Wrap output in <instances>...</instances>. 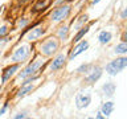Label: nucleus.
<instances>
[{
  "instance_id": "obj_1",
  "label": "nucleus",
  "mask_w": 127,
  "mask_h": 119,
  "mask_svg": "<svg viewBox=\"0 0 127 119\" xmlns=\"http://www.w3.org/2000/svg\"><path fill=\"white\" fill-rule=\"evenodd\" d=\"M127 66V57L123 56V57H118L110 61L109 63L106 65V73L109 75H117L119 74L121 71H123Z\"/></svg>"
},
{
  "instance_id": "obj_2",
  "label": "nucleus",
  "mask_w": 127,
  "mask_h": 119,
  "mask_svg": "<svg viewBox=\"0 0 127 119\" xmlns=\"http://www.w3.org/2000/svg\"><path fill=\"white\" fill-rule=\"evenodd\" d=\"M31 46L28 44H21L20 46H17L13 52V54L11 56V62L13 63H20V62H24L29 58L31 56Z\"/></svg>"
},
{
  "instance_id": "obj_3",
  "label": "nucleus",
  "mask_w": 127,
  "mask_h": 119,
  "mask_svg": "<svg viewBox=\"0 0 127 119\" xmlns=\"http://www.w3.org/2000/svg\"><path fill=\"white\" fill-rule=\"evenodd\" d=\"M58 46H60V44L57 40L54 37H49L45 41L41 42V45H40V53L44 54L45 57H50V56H53L58 50Z\"/></svg>"
},
{
  "instance_id": "obj_4",
  "label": "nucleus",
  "mask_w": 127,
  "mask_h": 119,
  "mask_svg": "<svg viewBox=\"0 0 127 119\" xmlns=\"http://www.w3.org/2000/svg\"><path fill=\"white\" fill-rule=\"evenodd\" d=\"M70 12H71L70 5H67V4H61V5H58L57 8H54V9L50 12V20L53 23H61L69 16Z\"/></svg>"
},
{
  "instance_id": "obj_5",
  "label": "nucleus",
  "mask_w": 127,
  "mask_h": 119,
  "mask_svg": "<svg viewBox=\"0 0 127 119\" xmlns=\"http://www.w3.org/2000/svg\"><path fill=\"white\" fill-rule=\"evenodd\" d=\"M42 63H44L42 58H36L34 61H32L23 71H20V73H19V78L20 79H25L27 77H31V75L37 74L40 71V69H41Z\"/></svg>"
},
{
  "instance_id": "obj_6",
  "label": "nucleus",
  "mask_w": 127,
  "mask_h": 119,
  "mask_svg": "<svg viewBox=\"0 0 127 119\" xmlns=\"http://www.w3.org/2000/svg\"><path fill=\"white\" fill-rule=\"evenodd\" d=\"M101 77H102V67L93 65V67H91V69L86 73L85 82L89 83V85H93V83H95Z\"/></svg>"
},
{
  "instance_id": "obj_7",
  "label": "nucleus",
  "mask_w": 127,
  "mask_h": 119,
  "mask_svg": "<svg viewBox=\"0 0 127 119\" xmlns=\"http://www.w3.org/2000/svg\"><path fill=\"white\" fill-rule=\"evenodd\" d=\"M91 103V94L90 93H78L77 97H75V106L77 109L82 110L86 109Z\"/></svg>"
},
{
  "instance_id": "obj_8",
  "label": "nucleus",
  "mask_w": 127,
  "mask_h": 119,
  "mask_svg": "<svg viewBox=\"0 0 127 119\" xmlns=\"http://www.w3.org/2000/svg\"><path fill=\"white\" fill-rule=\"evenodd\" d=\"M87 48H89V42L86 41V40H82V41H78L77 45L73 48V50H71V53L69 56V60H74L75 57H78L79 54H82L85 50H87Z\"/></svg>"
},
{
  "instance_id": "obj_9",
  "label": "nucleus",
  "mask_w": 127,
  "mask_h": 119,
  "mask_svg": "<svg viewBox=\"0 0 127 119\" xmlns=\"http://www.w3.org/2000/svg\"><path fill=\"white\" fill-rule=\"evenodd\" d=\"M19 69H20V65H19V63H12V65L7 66L5 69L3 70V74H1V83H5L7 81H9V79L13 77V74H15Z\"/></svg>"
},
{
  "instance_id": "obj_10",
  "label": "nucleus",
  "mask_w": 127,
  "mask_h": 119,
  "mask_svg": "<svg viewBox=\"0 0 127 119\" xmlns=\"http://www.w3.org/2000/svg\"><path fill=\"white\" fill-rule=\"evenodd\" d=\"M65 62H66V56L65 54H58L53 61L50 63V70L52 71H58L60 69H62L65 66Z\"/></svg>"
},
{
  "instance_id": "obj_11",
  "label": "nucleus",
  "mask_w": 127,
  "mask_h": 119,
  "mask_svg": "<svg viewBox=\"0 0 127 119\" xmlns=\"http://www.w3.org/2000/svg\"><path fill=\"white\" fill-rule=\"evenodd\" d=\"M44 33H45V29H44L42 27H36V28H33V29L27 34V40H28V41H34V40L42 37Z\"/></svg>"
},
{
  "instance_id": "obj_12",
  "label": "nucleus",
  "mask_w": 127,
  "mask_h": 119,
  "mask_svg": "<svg viewBox=\"0 0 127 119\" xmlns=\"http://www.w3.org/2000/svg\"><path fill=\"white\" fill-rule=\"evenodd\" d=\"M111 38H113V33L109 30H102L101 33L98 34V41H99V44H102V45L109 44L111 41Z\"/></svg>"
},
{
  "instance_id": "obj_13",
  "label": "nucleus",
  "mask_w": 127,
  "mask_h": 119,
  "mask_svg": "<svg viewBox=\"0 0 127 119\" xmlns=\"http://www.w3.org/2000/svg\"><path fill=\"white\" fill-rule=\"evenodd\" d=\"M115 89H117V86H115L114 82H106L105 85L102 86V91L106 97H113L114 93H115Z\"/></svg>"
},
{
  "instance_id": "obj_14",
  "label": "nucleus",
  "mask_w": 127,
  "mask_h": 119,
  "mask_svg": "<svg viewBox=\"0 0 127 119\" xmlns=\"http://www.w3.org/2000/svg\"><path fill=\"white\" fill-rule=\"evenodd\" d=\"M34 89V86L32 85V83H27V85H21V87H20V90L17 91V94H16V97L17 98H23L25 97V95H28L31 93L32 90Z\"/></svg>"
},
{
  "instance_id": "obj_15",
  "label": "nucleus",
  "mask_w": 127,
  "mask_h": 119,
  "mask_svg": "<svg viewBox=\"0 0 127 119\" xmlns=\"http://www.w3.org/2000/svg\"><path fill=\"white\" fill-rule=\"evenodd\" d=\"M114 102H106V103H103L102 107H101V113L103 114V117H110L111 114H113V111H114Z\"/></svg>"
},
{
  "instance_id": "obj_16",
  "label": "nucleus",
  "mask_w": 127,
  "mask_h": 119,
  "mask_svg": "<svg viewBox=\"0 0 127 119\" xmlns=\"http://www.w3.org/2000/svg\"><path fill=\"white\" fill-rule=\"evenodd\" d=\"M89 30H90V27H89V25H86V27L83 25L82 28H79V29L77 30V33L74 34V38H73V41H74V42H78V41H81V40H82L83 37H85V34H86Z\"/></svg>"
},
{
  "instance_id": "obj_17",
  "label": "nucleus",
  "mask_w": 127,
  "mask_h": 119,
  "mask_svg": "<svg viewBox=\"0 0 127 119\" xmlns=\"http://www.w3.org/2000/svg\"><path fill=\"white\" fill-rule=\"evenodd\" d=\"M57 36L61 41H66L67 37H69V25H64L60 28L57 32Z\"/></svg>"
},
{
  "instance_id": "obj_18",
  "label": "nucleus",
  "mask_w": 127,
  "mask_h": 119,
  "mask_svg": "<svg viewBox=\"0 0 127 119\" xmlns=\"http://www.w3.org/2000/svg\"><path fill=\"white\" fill-rule=\"evenodd\" d=\"M46 8H48V3L42 1V0H38V1L33 5V8H32V12H33V13H38V12L45 11Z\"/></svg>"
},
{
  "instance_id": "obj_19",
  "label": "nucleus",
  "mask_w": 127,
  "mask_h": 119,
  "mask_svg": "<svg viewBox=\"0 0 127 119\" xmlns=\"http://www.w3.org/2000/svg\"><path fill=\"white\" fill-rule=\"evenodd\" d=\"M87 20H89V16H87V15H81L78 17V21L74 24V30H78L79 28H82L87 23Z\"/></svg>"
},
{
  "instance_id": "obj_20",
  "label": "nucleus",
  "mask_w": 127,
  "mask_h": 119,
  "mask_svg": "<svg viewBox=\"0 0 127 119\" xmlns=\"http://www.w3.org/2000/svg\"><path fill=\"white\" fill-rule=\"evenodd\" d=\"M114 52H115L117 54H122V56H125V54L127 53V44L122 41L121 44H118V45L114 48Z\"/></svg>"
},
{
  "instance_id": "obj_21",
  "label": "nucleus",
  "mask_w": 127,
  "mask_h": 119,
  "mask_svg": "<svg viewBox=\"0 0 127 119\" xmlns=\"http://www.w3.org/2000/svg\"><path fill=\"white\" fill-rule=\"evenodd\" d=\"M91 67H93V63H82V65L77 69V73H79V74H86L87 71L91 69Z\"/></svg>"
},
{
  "instance_id": "obj_22",
  "label": "nucleus",
  "mask_w": 127,
  "mask_h": 119,
  "mask_svg": "<svg viewBox=\"0 0 127 119\" xmlns=\"http://www.w3.org/2000/svg\"><path fill=\"white\" fill-rule=\"evenodd\" d=\"M28 24H29V20L27 17H21V19H19V21H17V28L19 29H24V28L28 27Z\"/></svg>"
},
{
  "instance_id": "obj_23",
  "label": "nucleus",
  "mask_w": 127,
  "mask_h": 119,
  "mask_svg": "<svg viewBox=\"0 0 127 119\" xmlns=\"http://www.w3.org/2000/svg\"><path fill=\"white\" fill-rule=\"evenodd\" d=\"M7 33H8V27L7 25H1V27H0V37L5 36Z\"/></svg>"
},
{
  "instance_id": "obj_24",
  "label": "nucleus",
  "mask_w": 127,
  "mask_h": 119,
  "mask_svg": "<svg viewBox=\"0 0 127 119\" xmlns=\"http://www.w3.org/2000/svg\"><path fill=\"white\" fill-rule=\"evenodd\" d=\"M9 37H8V36L5 34V36H3V37H0V46H1V45H4V44H7L8 41H9Z\"/></svg>"
},
{
  "instance_id": "obj_25",
  "label": "nucleus",
  "mask_w": 127,
  "mask_h": 119,
  "mask_svg": "<svg viewBox=\"0 0 127 119\" xmlns=\"http://www.w3.org/2000/svg\"><path fill=\"white\" fill-rule=\"evenodd\" d=\"M28 115H27V113H19V114H16L15 115V119H24V118H27Z\"/></svg>"
},
{
  "instance_id": "obj_26",
  "label": "nucleus",
  "mask_w": 127,
  "mask_h": 119,
  "mask_svg": "<svg viewBox=\"0 0 127 119\" xmlns=\"http://www.w3.org/2000/svg\"><path fill=\"white\" fill-rule=\"evenodd\" d=\"M7 109H8V103H4V105H3V107H1V109H0V115L5 114Z\"/></svg>"
},
{
  "instance_id": "obj_27",
  "label": "nucleus",
  "mask_w": 127,
  "mask_h": 119,
  "mask_svg": "<svg viewBox=\"0 0 127 119\" xmlns=\"http://www.w3.org/2000/svg\"><path fill=\"white\" fill-rule=\"evenodd\" d=\"M126 16H127V11H126V8H123V11H122V13H121V17L125 20V19H126Z\"/></svg>"
},
{
  "instance_id": "obj_28",
  "label": "nucleus",
  "mask_w": 127,
  "mask_h": 119,
  "mask_svg": "<svg viewBox=\"0 0 127 119\" xmlns=\"http://www.w3.org/2000/svg\"><path fill=\"white\" fill-rule=\"evenodd\" d=\"M65 1H67V0H56V4H57V5H61V4H64Z\"/></svg>"
},
{
  "instance_id": "obj_29",
  "label": "nucleus",
  "mask_w": 127,
  "mask_h": 119,
  "mask_svg": "<svg viewBox=\"0 0 127 119\" xmlns=\"http://www.w3.org/2000/svg\"><path fill=\"white\" fill-rule=\"evenodd\" d=\"M126 40H127V33L125 32V33L122 34V41H123V42H126Z\"/></svg>"
},
{
  "instance_id": "obj_30",
  "label": "nucleus",
  "mask_w": 127,
  "mask_h": 119,
  "mask_svg": "<svg viewBox=\"0 0 127 119\" xmlns=\"http://www.w3.org/2000/svg\"><path fill=\"white\" fill-rule=\"evenodd\" d=\"M103 118H105V117H103V114L101 113V111H99V113L97 114V119H103Z\"/></svg>"
},
{
  "instance_id": "obj_31",
  "label": "nucleus",
  "mask_w": 127,
  "mask_h": 119,
  "mask_svg": "<svg viewBox=\"0 0 127 119\" xmlns=\"http://www.w3.org/2000/svg\"><path fill=\"white\" fill-rule=\"evenodd\" d=\"M99 1H101V0H93V5H95V4H98Z\"/></svg>"
},
{
  "instance_id": "obj_32",
  "label": "nucleus",
  "mask_w": 127,
  "mask_h": 119,
  "mask_svg": "<svg viewBox=\"0 0 127 119\" xmlns=\"http://www.w3.org/2000/svg\"><path fill=\"white\" fill-rule=\"evenodd\" d=\"M0 117H1V115H0Z\"/></svg>"
}]
</instances>
